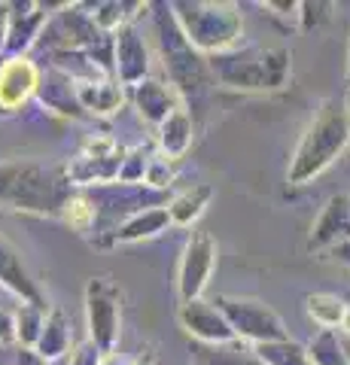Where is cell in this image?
<instances>
[{
  "label": "cell",
  "instance_id": "6da1fadb",
  "mask_svg": "<svg viewBox=\"0 0 350 365\" xmlns=\"http://www.w3.org/2000/svg\"><path fill=\"white\" fill-rule=\"evenodd\" d=\"M350 150V110L344 101L326 98L299 137L296 153L289 158L287 182L289 186H308L323 177L338 158Z\"/></svg>",
  "mask_w": 350,
  "mask_h": 365
},
{
  "label": "cell",
  "instance_id": "7a4b0ae2",
  "mask_svg": "<svg viewBox=\"0 0 350 365\" xmlns=\"http://www.w3.org/2000/svg\"><path fill=\"white\" fill-rule=\"evenodd\" d=\"M71 180L64 165L13 158L0 162V204L9 210L34 216H61L64 201L71 198Z\"/></svg>",
  "mask_w": 350,
  "mask_h": 365
},
{
  "label": "cell",
  "instance_id": "3957f363",
  "mask_svg": "<svg viewBox=\"0 0 350 365\" xmlns=\"http://www.w3.org/2000/svg\"><path fill=\"white\" fill-rule=\"evenodd\" d=\"M213 83L235 91H280L289 83L292 55L284 46H238L207 58Z\"/></svg>",
  "mask_w": 350,
  "mask_h": 365
},
{
  "label": "cell",
  "instance_id": "277c9868",
  "mask_svg": "<svg viewBox=\"0 0 350 365\" xmlns=\"http://www.w3.org/2000/svg\"><path fill=\"white\" fill-rule=\"evenodd\" d=\"M153 13V25H155V37H159V52H162V64L168 73V83H171L180 98L186 101H201L207 95V88L213 86V73L207 58L201 55L195 46L189 43V37L180 28V21L174 16L171 4H150Z\"/></svg>",
  "mask_w": 350,
  "mask_h": 365
},
{
  "label": "cell",
  "instance_id": "5b68a950",
  "mask_svg": "<svg viewBox=\"0 0 350 365\" xmlns=\"http://www.w3.org/2000/svg\"><path fill=\"white\" fill-rule=\"evenodd\" d=\"M174 16L180 28L201 55H220L241 46L244 19L238 4H217V0H177Z\"/></svg>",
  "mask_w": 350,
  "mask_h": 365
},
{
  "label": "cell",
  "instance_id": "8992f818",
  "mask_svg": "<svg viewBox=\"0 0 350 365\" xmlns=\"http://www.w3.org/2000/svg\"><path fill=\"white\" fill-rule=\"evenodd\" d=\"M86 195L92 198L95 210H98L95 241L101 247L113 244L116 232L131 216H138L150 207H168V204H171L168 192H155L150 186H128V182H110V186L86 189Z\"/></svg>",
  "mask_w": 350,
  "mask_h": 365
},
{
  "label": "cell",
  "instance_id": "52a82bcc",
  "mask_svg": "<svg viewBox=\"0 0 350 365\" xmlns=\"http://www.w3.org/2000/svg\"><path fill=\"white\" fill-rule=\"evenodd\" d=\"M213 304L222 311V317L229 319L232 332L244 344H268V341H284L289 338L287 323L280 319V314L271 304L259 299H241V295H217Z\"/></svg>",
  "mask_w": 350,
  "mask_h": 365
},
{
  "label": "cell",
  "instance_id": "ba28073f",
  "mask_svg": "<svg viewBox=\"0 0 350 365\" xmlns=\"http://www.w3.org/2000/svg\"><path fill=\"white\" fill-rule=\"evenodd\" d=\"M86 323L88 341H95L104 353H116L122 335V295L110 277H92L86 283Z\"/></svg>",
  "mask_w": 350,
  "mask_h": 365
},
{
  "label": "cell",
  "instance_id": "9c48e42d",
  "mask_svg": "<svg viewBox=\"0 0 350 365\" xmlns=\"http://www.w3.org/2000/svg\"><path fill=\"white\" fill-rule=\"evenodd\" d=\"M213 268H217V241L207 232H195L189 237L183 259H180V268H177L180 302L201 299L213 277Z\"/></svg>",
  "mask_w": 350,
  "mask_h": 365
},
{
  "label": "cell",
  "instance_id": "30bf717a",
  "mask_svg": "<svg viewBox=\"0 0 350 365\" xmlns=\"http://www.w3.org/2000/svg\"><path fill=\"white\" fill-rule=\"evenodd\" d=\"M177 319L183 326V332L189 338H195V344H232V341H238L229 319L222 317V311L213 302H205V299L183 302Z\"/></svg>",
  "mask_w": 350,
  "mask_h": 365
},
{
  "label": "cell",
  "instance_id": "8fae6325",
  "mask_svg": "<svg viewBox=\"0 0 350 365\" xmlns=\"http://www.w3.org/2000/svg\"><path fill=\"white\" fill-rule=\"evenodd\" d=\"M113 67L122 86H140L150 79V49L134 25H125L113 34Z\"/></svg>",
  "mask_w": 350,
  "mask_h": 365
},
{
  "label": "cell",
  "instance_id": "7c38bea8",
  "mask_svg": "<svg viewBox=\"0 0 350 365\" xmlns=\"http://www.w3.org/2000/svg\"><path fill=\"white\" fill-rule=\"evenodd\" d=\"M344 241H350V195H332L311 225L308 250L311 253H332Z\"/></svg>",
  "mask_w": 350,
  "mask_h": 365
},
{
  "label": "cell",
  "instance_id": "4fadbf2b",
  "mask_svg": "<svg viewBox=\"0 0 350 365\" xmlns=\"http://www.w3.org/2000/svg\"><path fill=\"white\" fill-rule=\"evenodd\" d=\"M43 71L34 64L28 55L19 58H6L0 64V110H19L37 95Z\"/></svg>",
  "mask_w": 350,
  "mask_h": 365
},
{
  "label": "cell",
  "instance_id": "5bb4252c",
  "mask_svg": "<svg viewBox=\"0 0 350 365\" xmlns=\"http://www.w3.org/2000/svg\"><path fill=\"white\" fill-rule=\"evenodd\" d=\"M46 31V4H9L6 58L28 55V49Z\"/></svg>",
  "mask_w": 350,
  "mask_h": 365
},
{
  "label": "cell",
  "instance_id": "9a60e30c",
  "mask_svg": "<svg viewBox=\"0 0 350 365\" xmlns=\"http://www.w3.org/2000/svg\"><path fill=\"white\" fill-rule=\"evenodd\" d=\"M131 104L146 125H155V128H159L174 110L183 107V98H180V91L171 83H162V79H143L140 86L131 88Z\"/></svg>",
  "mask_w": 350,
  "mask_h": 365
},
{
  "label": "cell",
  "instance_id": "2e32d148",
  "mask_svg": "<svg viewBox=\"0 0 350 365\" xmlns=\"http://www.w3.org/2000/svg\"><path fill=\"white\" fill-rule=\"evenodd\" d=\"M37 98H40L43 107L58 113V116H67V119H83L86 116V110L80 104V95H76V83L67 73L55 71V67L43 71Z\"/></svg>",
  "mask_w": 350,
  "mask_h": 365
},
{
  "label": "cell",
  "instance_id": "e0dca14e",
  "mask_svg": "<svg viewBox=\"0 0 350 365\" xmlns=\"http://www.w3.org/2000/svg\"><path fill=\"white\" fill-rule=\"evenodd\" d=\"M0 287L9 289L13 295H19L21 302L46 307V299H43V292L37 289V283L31 280V274L25 268V262H21L19 250L9 244L4 235H0Z\"/></svg>",
  "mask_w": 350,
  "mask_h": 365
},
{
  "label": "cell",
  "instance_id": "ac0fdd59",
  "mask_svg": "<svg viewBox=\"0 0 350 365\" xmlns=\"http://www.w3.org/2000/svg\"><path fill=\"white\" fill-rule=\"evenodd\" d=\"M155 131H159L155 134V140H159V153L165 158H171V162L183 158L189 153L192 140H195V122H192L189 107L183 104L180 110H174Z\"/></svg>",
  "mask_w": 350,
  "mask_h": 365
},
{
  "label": "cell",
  "instance_id": "d6986e66",
  "mask_svg": "<svg viewBox=\"0 0 350 365\" xmlns=\"http://www.w3.org/2000/svg\"><path fill=\"white\" fill-rule=\"evenodd\" d=\"M76 95L86 113L92 116H113L125 104V88L119 79H92V83H76Z\"/></svg>",
  "mask_w": 350,
  "mask_h": 365
},
{
  "label": "cell",
  "instance_id": "ffe728a7",
  "mask_svg": "<svg viewBox=\"0 0 350 365\" xmlns=\"http://www.w3.org/2000/svg\"><path fill=\"white\" fill-rule=\"evenodd\" d=\"M43 359L49 365L58 362V359H67V350H71V323H67V317L61 307H52L46 314V323H43V335L37 341V347Z\"/></svg>",
  "mask_w": 350,
  "mask_h": 365
},
{
  "label": "cell",
  "instance_id": "44dd1931",
  "mask_svg": "<svg viewBox=\"0 0 350 365\" xmlns=\"http://www.w3.org/2000/svg\"><path fill=\"white\" fill-rule=\"evenodd\" d=\"M168 225H171V213H168V207H150V210H143L138 216H131V220L116 232L113 244L150 241V237H159Z\"/></svg>",
  "mask_w": 350,
  "mask_h": 365
},
{
  "label": "cell",
  "instance_id": "7402d4cb",
  "mask_svg": "<svg viewBox=\"0 0 350 365\" xmlns=\"http://www.w3.org/2000/svg\"><path fill=\"white\" fill-rule=\"evenodd\" d=\"M195 365H265L256 356V350L244 341H232V344H195L192 350Z\"/></svg>",
  "mask_w": 350,
  "mask_h": 365
},
{
  "label": "cell",
  "instance_id": "603a6c76",
  "mask_svg": "<svg viewBox=\"0 0 350 365\" xmlns=\"http://www.w3.org/2000/svg\"><path fill=\"white\" fill-rule=\"evenodd\" d=\"M210 198H213V189L207 186V182H195V186L183 189L180 195L171 198V204H168V213H171V225L189 228L192 222H198V216L205 213V207L210 204Z\"/></svg>",
  "mask_w": 350,
  "mask_h": 365
},
{
  "label": "cell",
  "instance_id": "cb8c5ba5",
  "mask_svg": "<svg viewBox=\"0 0 350 365\" xmlns=\"http://www.w3.org/2000/svg\"><path fill=\"white\" fill-rule=\"evenodd\" d=\"M304 311H308V317L320 329H335L338 332L344 323V314H347V302L332 292H311L308 299H304Z\"/></svg>",
  "mask_w": 350,
  "mask_h": 365
},
{
  "label": "cell",
  "instance_id": "d4e9b609",
  "mask_svg": "<svg viewBox=\"0 0 350 365\" xmlns=\"http://www.w3.org/2000/svg\"><path fill=\"white\" fill-rule=\"evenodd\" d=\"M308 356H311V365H350L347 341L335 329H320L308 341Z\"/></svg>",
  "mask_w": 350,
  "mask_h": 365
},
{
  "label": "cell",
  "instance_id": "484cf974",
  "mask_svg": "<svg viewBox=\"0 0 350 365\" xmlns=\"http://www.w3.org/2000/svg\"><path fill=\"white\" fill-rule=\"evenodd\" d=\"M46 307H40V304H28V302H21L16 307V344L21 350H34L37 347V341L43 335V323H46Z\"/></svg>",
  "mask_w": 350,
  "mask_h": 365
},
{
  "label": "cell",
  "instance_id": "4316f807",
  "mask_svg": "<svg viewBox=\"0 0 350 365\" xmlns=\"http://www.w3.org/2000/svg\"><path fill=\"white\" fill-rule=\"evenodd\" d=\"M256 356L265 365H311L308 344H299L292 338L284 341H268V344H256Z\"/></svg>",
  "mask_w": 350,
  "mask_h": 365
},
{
  "label": "cell",
  "instance_id": "83f0119b",
  "mask_svg": "<svg viewBox=\"0 0 350 365\" xmlns=\"http://www.w3.org/2000/svg\"><path fill=\"white\" fill-rule=\"evenodd\" d=\"M58 220H64V225H71L73 232L86 235V232H92L95 222H98V210H95V204L86 192H73V195L64 201Z\"/></svg>",
  "mask_w": 350,
  "mask_h": 365
},
{
  "label": "cell",
  "instance_id": "f1b7e54d",
  "mask_svg": "<svg viewBox=\"0 0 350 365\" xmlns=\"http://www.w3.org/2000/svg\"><path fill=\"white\" fill-rule=\"evenodd\" d=\"M143 4H119V0H104V4H95V6H88L92 9V19H95V25L104 31V34H116L119 28H125L131 25V13L128 9H140Z\"/></svg>",
  "mask_w": 350,
  "mask_h": 365
},
{
  "label": "cell",
  "instance_id": "f546056e",
  "mask_svg": "<svg viewBox=\"0 0 350 365\" xmlns=\"http://www.w3.org/2000/svg\"><path fill=\"white\" fill-rule=\"evenodd\" d=\"M153 162V153L146 146H134V150L125 153V162H122L119 170V182H128V186H143L146 168Z\"/></svg>",
  "mask_w": 350,
  "mask_h": 365
},
{
  "label": "cell",
  "instance_id": "4dcf8cb0",
  "mask_svg": "<svg viewBox=\"0 0 350 365\" xmlns=\"http://www.w3.org/2000/svg\"><path fill=\"white\" fill-rule=\"evenodd\" d=\"M171 182H174V165H171V158H165L162 153L153 155L150 168H146V177H143V186H150L155 192H165Z\"/></svg>",
  "mask_w": 350,
  "mask_h": 365
},
{
  "label": "cell",
  "instance_id": "1f68e13d",
  "mask_svg": "<svg viewBox=\"0 0 350 365\" xmlns=\"http://www.w3.org/2000/svg\"><path fill=\"white\" fill-rule=\"evenodd\" d=\"M101 362H104V350H101L95 341H83V344L71 353V359H67V365H101Z\"/></svg>",
  "mask_w": 350,
  "mask_h": 365
},
{
  "label": "cell",
  "instance_id": "d6a6232c",
  "mask_svg": "<svg viewBox=\"0 0 350 365\" xmlns=\"http://www.w3.org/2000/svg\"><path fill=\"white\" fill-rule=\"evenodd\" d=\"M323 9H332L329 4H299V21H302V28L304 31H311L314 25H320V19H326Z\"/></svg>",
  "mask_w": 350,
  "mask_h": 365
},
{
  "label": "cell",
  "instance_id": "836d02e7",
  "mask_svg": "<svg viewBox=\"0 0 350 365\" xmlns=\"http://www.w3.org/2000/svg\"><path fill=\"white\" fill-rule=\"evenodd\" d=\"M9 341H16V319L0 311V344H9Z\"/></svg>",
  "mask_w": 350,
  "mask_h": 365
},
{
  "label": "cell",
  "instance_id": "e575fe53",
  "mask_svg": "<svg viewBox=\"0 0 350 365\" xmlns=\"http://www.w3.org/2000/svg\"><path fill=\"white\" fill-rule=\"evenodd\" d=\"M16 365H49L46 359L40 356L37 350H21L19 347V356H16Z\"/></svg>",
  "mask_w": 350,
  "mask_h": 365
},
{
  "label": "cell",
  "instance_id": "d590c367",
  "mask_svg": "<svg viewBox=\"0 0 350 365\" xmlns=\"http://www.w3.org/2000/svg\"><path fill=\"white\" fill-rule=\"evenodd\" d=\"M6 34H9V4H0V52H6Z\"/></svg>",
  "mask_w": 350,
  "mask_h": 365
},
{
  "label": "cell",
  "instance_id": "8d00e7d4",
  "mask_svg": "<svg viewBox=\"0 0 350 365\" xmlns=\"http://www.w3.org/2000/svg\"><path fill=\"white\" fill-rule=\"evenodd\" d=\"M332 259L338 262V265L350 268V241H344L341 247H335V250H332Z\"/></svg>",
  "mask_w": 350,
  "mask_h": 365
},
{
  "label": "cell",
  "instance_id": "74e56055",
  "mask_svg": "<svg viewBox=\"0 0 350 365\" xmlns=\"http://www.w3.org/2000/svg\"><path fill=\"white\" fill-rule=\"evenodd\" d=\"M101 365H134V359L122 356V353H104V362Z\"/></svg>",
  "mask_w": 350,
  "mask_h": 365
},
{
  "label": "cell",
  "instance_id": "f35d334b",
  "mask_svg": "<svg viewBox=\"0 0 350 365\" xmlns=\"http://www.w3.org/2000/svg\"><path fill=\"white\" fill-rule=\"evenodd\" d=\"M134 365H155V356L153 353H140V356L134 359Z\"/></svg>",
  "mask_w": 350,
  "mask_h": 365
},
{
  "label": "cell",
  "instance_id": "ab89813d",
  "mask_svg": "<svg viewBox=\"0 0 350 365\" xmlns=\"http://www.w3.org/2000/svg\"><path fill=\"white\" fill-rule=\"evenodd\" d=\"M341 332L350 338V304H347V314H344V323H341Z\"/></svg>",
  "mask_w": 350,
  "mask_h": 365
},
{
  "label": "cell",
  "instance_id": "60d3db41",
  "mask_svg": "<svg viewBox=\"0 0 350 365\" xmlns=\"http://www.w3.org/2000/svg\"><path fill=\"white\" fill-rule=\"evenodd\" d=\"M344 104H347V110H350V88H347V98H344Z\"/></svg>",
  "mask_w": 350,
  "mask_h": 365
},
{
  "label": "cell",
  "instance_id": "b9f144b4",
  "mask_svg": "<svg viewBox=\"0 0 350 365\" xmlns=\"http://www.w3.org/2000/svg\"><path fill=\"white\" fill-rule=\"evenodd\" d=\"M347 79H350V55H347Z\"/></svg>",
  "mask_w": 350,
  "mask_h": 365
},
{
  "label": "cell",
  "instance_id": "7bdbcfd3",
  "mask_svg": "<svg viewBox=\"0 0 350 365\" xmlns=\"http://www.w3.org/2000/svg\"><path fill=\"white\" fill-rule=\"evenodd\" d=\"M347 356H350V341H347Z\"/></svg>",
  "mask_w": 350,
  "mask_h": 365
}]
</instances>
